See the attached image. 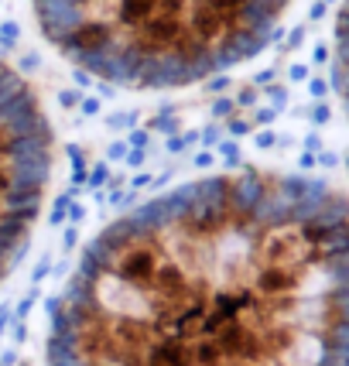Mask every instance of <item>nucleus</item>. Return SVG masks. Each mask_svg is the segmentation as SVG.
I'll return each instance as SVG.
<instances>
[{
  "mask_svg": "<svg viewBox=\"0 0 349 366\" xmlns=\"http://www.w3.org/2000/svg\"><path fill=\"white\" fill-rule=\"evenodd\" d=\"M48 366H349V199L233 172L131 209L72 270Z\"/></svg>",
  "mask_w": 349,
  "mask_h": 366,
  "instance_id": "nucleus-1",
  "label": "nucleus"
},
{
  "mask_svg": "<svg viewBox=\"0 0 349 366\" xmlns=\"http://www.w3.org/2000/svg\"><path fill=\"white\" fill-rule=\"evenodd\" d=\"M291 0H35L62 58L123 89H178L257 55Z\"/></svg>",
  "mask_w": 349,
  "mask_h": 366,
  "instance_id": "nucleus-2",
  "label": "nucleus"
},
{
  "mask_svg": "<svg viewBox=\"0 0 349 366\" xmlns=\"http://www.w3.org/2000/svg\"><path fill=\"white\" fill-rule=\"evenodd\" d=\"M52 178V127L35 89L0 62V281L35 230Z\"/></svg>",
  "mask_w": 349,
  "mask_h": 366,
  "instance_id": "nucleus-3",
  "label": "nucleus"
},
{
  "mask_svg": "<svg viewBox=\"0 0 349 366\" xmlns=\"http://www.w3.org/2000/svg\"><path fill=\"white\" fill-rule=\"evenodd\" d=\"M336 89L349 116V0L343 4L339 21H336Z\"/></svg>",
  "mask_w": 349,
  "mask_h": 366,
  "instance_id": "nucleus-4",
  "label": "nucleus"
}]
</instances>
